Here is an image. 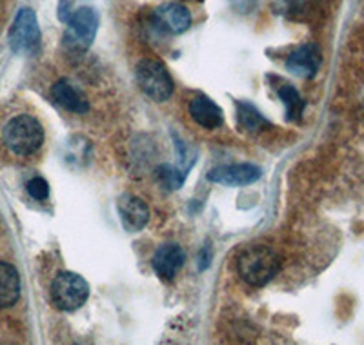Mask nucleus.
Returning a JSON list of instances; mask_svg holds the SVG:
<instances>
[{"mask_svg": "<svg viewBox=\"0 0 364 345\" xmlns=\"http://www.w3.org/2000/svg\"><path fill=\"white\" fill-rule=\"evenodd\" d=\"M281 256L268 246H248L239 256L237 271L246 284L261 288L272 282L281 271Z\"/></svg>", "mask_w": 364, "mask_h": 345, "instance_id": "nucleus-1", "label": "nucleus"}, {"mask_svg": "<svg viewBox=\"0 0 364 345\" xmlns=\"http://www.w3.org/2000/svg\"><path fill=\"white\" fill-rule=\"evenodd\" d=\"M2 136H4V144L15 155L28 156L41 149L44 142V129L41 122L31 115H18L6 124Z\"/></svg>", "mask_w": 364, "mask_h": 345, "instance_id": "nucleus-2", "label": "nucleus"}, {"mask_svg": "<svg viewBox=\"0 0 364 345\" xmlns=\"http://www.w3.org/2000/svg\"><path fill=\"white\" fill-rule=\"evenodd\" d=\"M136 82L155 102H164L173 93V80L166 66L155 58H144L136 64Z\"/></svg>", "mask_w": 364, "mask_h": 345, "instance_id": "nucleus-3", "label": "nucleus"}, {"mask_svg": "<svg viewBox=\"0 0 364 345\" xmlns=\"http://www.w3.org/2000/svg\"><path fill=\"white\" fill-rule=\"evenodd\" d=\"M90 295V285L77 273H60L51 284V300L60 311L79 309Z\"/></svg>", "mask_w": 364, "mask_h": 345, "instance_id": "nucleus-4", "label": "nucleus"}, {"mask_svg": "<svg viewBox=\"0 0 364 345\" xmlns=\"http://www.w3.org/2000/svg\"><path fill=\"white\" fill-rule=\"evenodd\" d=\"M9 45L17 55H33L41 44V28L33 9L22 8L9 29Z\"/></svg>", "mask_w": 364, "mask_h": 345, "instance_id": "nucleus-5", "label": "nucleus"}, {"mask_svg": "<svg viewBox=\"0 0 364 345\" xmlns=\"http://www.w3.org/2000/svg\"><path fill=\"white\" fill-rule=\"evenodd\" d=\"M99 15L93 8H80L68 18L64 44L73 51H86L95 40Z\"/></svg>", "mask_w": 364, "mask_h": 345, "instance_id": "nucleus-6", "label": "nucleus"}, {"mask_svg": "<svg viewBox=\"0 0 364 345\" xmlns=\"http://www.w3.org/2000/svg\"><path fill=\"white\" fill-rule=\"evenodd\" d=\"M154 22L159 29L166 33H184L191 26V15L182 4L168 2V4L159 6L154 11Z\"/></svg>", "mask_w": 364, "mask_h": 345, "instance_id": "nucleus-7", "label": "nucleus"}, {"mask_svg": "<svg viewBox=\"0 0 364 345\" xmlns=\"http://www.w3.org/2000/svg\"><path fill=\"white\" fill-rule=\"evenodd\" d=\"M211 182L223 185H250L261 178V169L252 164H235V165H223V168L211 169L208 175Z\"/></svg>", "mask_w": 364, "mask_h": 345, "instance_id": "nucleus-8", "label": "nucleus"}, {"mask_svg": "<svg viewBox=\"0 0 364 345\" xmlns=\"http://www.w3.org/2000/svg\"><path fill=\"white\" fill-rule=\"evenodd\" d=\"M321 66V51L315 44H304L286 58V67L301 78H311Z\"/></svg>", "mask_w": 364, "mask_h": 345, "instance_id": "nucleus-9", "label": "nucleus"}, {"mask_svg": "<svg viewBox=\"0 0 364 345\" xmlns=\"http://www.w3.org/2000/svg\"><path fill=\"white\" fill-rule=\"evenodd\" d=\"M186 262V253L177 243H164L157 249L154 256V269L164 280L175 278Z\"/></svg>", "mask_w": 364, "mask_h": 345, "instance_id": "nucleus-10", "label": "nucleus"}, {"mask_svg": "<svg viewBox=\"0 0 364 345\" xmlns=\"http://www.w3.org/2000/svg\"><path fill=\"white\" fill-rule=\"evenodd\" d=\"M119 214L120 220H122V226L132 231V233L141 231L149 220V209L146 206V202L141 200V198L132 197V195H126V197L120 198Z\"/></svg>", "mask_w": 364, "mask_h": 345, "instance_id": "nucleus-11", "label": "nucleus"}, {"mask_svg": "<svg viewBox=\"0 0 364 345\" xmlns=\"http://www.w3.org/2000/svg\"><path fill=\"white\" fill-rule=\"evenodd\" d=\"M190 115L195 122L206 129H217L223 126V109L208 97H195L190 104Z\"/></svg>", "mask_w": 364, "mask_h": 345, "instance_id": "nucleus-12", "label": "nucleus"}, {"mask_svg": "<svg viewBox=\"0 0 364 345\" xmlns=\"http://www.w3.org/2000/svg\"><path fill=\"white\" fill-rule=\"evenodd\" d=\"M51 95H53L55 102L60 104L64 109H68V111L71 113H79V115H82V113H86L87 109H90L87 100L80 95L73 84L68 82L66 78L58 80V82L51 87Z\"/></svg>", "mask_w": 364, "mask_h": 345, "instance_id": "nucleus-13", "label": "nucleus"}, {"mask_svg": "<svg viewBox=\"0 0 364 345\" xmlns=\"http://www.w3.org/2000/svg\"><path fill=\"white\" fill-rule=\"evenodd\" d=\"M21 298V276L11 263L0 262V307H11Z\"/></svg>", "mask_w": 364, "mask_h": 345, "instance_id": "nucleus-14", "label": "nucleus"}, {"mask_svg": "<svg viewBox=\"0 0 364 345\" xmlns=\"http://www.w3.org/2000/svg\"><path fill=\"white\" fill-rule=\"evenodd\" d=\"M239 122L250 133H259L269 128V122L259 113V109L246 102L239 104Z\"/></svg>", "mask_w": 364, "mask_h": 345, "instance_id": "nucleus-15", "label": "nucleus"}, {"mask_svg": "<svg viewBox=\"0 0 364 345\" xmlns=\"http://www.w3.org/2000/svg\"><path fill=\"white\" fill-rule=\"evenodd\" d=\"M279 99L282 100L286 107V119L288 120H299L304 111V100L301 99L299 91L294 86L286 84L279 89Z\"/></svg>", "mask_w": 364, "mask_h": 345, "instance_id": "nucleus-16", "label": "nucleus"}, {"mask_svg": "<svg viewBox=\"0 0 364 345\" xmlns=\"http://www.w3.org/2000/svg\"><path fill=\"white\" fill-rule=\"evenodd\" d=\"M157 178L166 190H178L184 178H186V171H181V169L173 168V165L164 164L157 169Z\"/></svg>", "mask_w": 364, "mask_h": 345, "instance_id": "nucleus-17", "label": "nucleus"}, {"mask_svg": "<svg viewBox=\"0 0 364 345\" xmlns=\"http://www.w3.org/2000/svg\"><path fill=\"white\" fill-rule=\"evenodd\" d=\"M26 187H28V193L31 195L35 200H46L48 195H50V185H48V182H46L44 178H31Z\"/></svg>", "mask_w": 364, "mask_h": 345, "instance_id": "nucleus-18", "label": "nucleus"}]
</instances>
